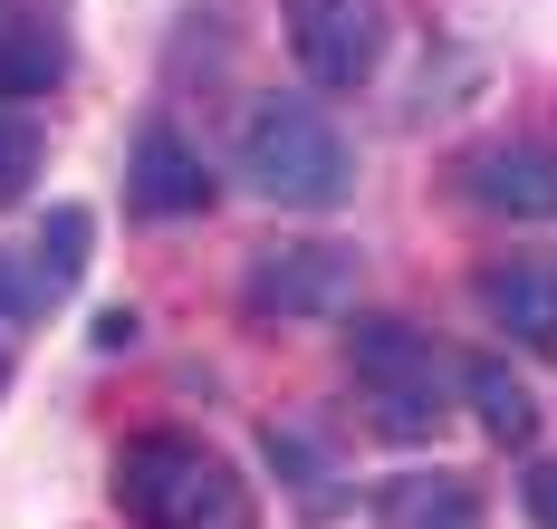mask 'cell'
Returning a JSON list of instances; mask_svg holds the SVG:
<instances>
[{
  "instance_id": "cell-10",
  "label": "cell",
  "mask_w": 557,
  "mask_h": 529,
  "mask_svg": "<svg viewBox=\"0 0 557 529\" xmlns=\"http://www.w3.org/2000/svg\"><path fill=\"white\" fill-rule=\"evenodd\" d=\"M58 77H67V29H58L49 10H10L0 0V107L49 97Z\"/></svg>"
},
{
  "instance_id": "cell-5",
  "label": "cell",
  "mask_w": 557,
  "mask_h": 529,
  "mask_svg": "<svg viewBox=\"0 0 557 529\" xmlns=\"http://www.w3.org/2000/svg\"><path fill=\"white\" fill-rule=\"evenodd\" d=\"M250 318H327L356 298V250L336 241H278V250H250Z\"/></svg>"
},
{
  "instance_id": "cell-11",
  "label": "cell",
  "mask_w": 557,
  "mask_h": 529,
  "mask_svg": "<svg viewBox=\"0 0 557 529\" xmlns=\"http://www.w3.org/2000/svg\"><path fill=\"white\" fill-rule=\"evenodd\" d=\"M461 395H471V414H481V433H491V443H529V433H539V395L509 376L500 356L461 366Z\"/></svg>"
},
{
  "instance_id": "cell-16",
  "label": "cell",
  "mask_w": 557,
  "mask_h": 529,
  "mask_svg": "<svg viewBox=\"0 0 557 529\" xmlns=\"http://www.w3.org/2000/svg\"><path fill=\"white\" fill-rule=\"evenodd\" d=\"M135 337H145V318H135V308H97V347H135Z\"/></svg>"
},
{
  "instance_id": "cell-17",
  "label": "cell",
  "mask_w": 557,
  "mask_h": 529,
  "mask_svg": "<svg viewBox=\"0 0 557 529\" xmlns=\"http://www.w3.org/2000/svg\"><path fill=\"white\" fill-rule=\"evenodd\" d=\"M0 385H10V356H0Z\"/></svg>"
},
{
  "instance_id": "cell-3",
  "label": "cell",
  "mask_w": 557,
  "mask_h": 529,
  "mask_svg": "<svg viewBox=\"0 0 557 529\" xmlns=\"http://www.w3.org/2000/svg\"><path fill=\"white\" fill-rule=\"evenodd\" d=\"M346 366H356V385L375 405V433L423 443L443 423V356H433V337L413 318H356L346 328Z\"/></svg>"
},
{
  "instance_id": "cell-15",
  "label": "cell",
  "mask_w": 557,
  "mask_h": 529,
  "mask_svg": "<svg viewBox=\"0 0 557 529\" xmlns=\"http://www.w3.org/2000/svg\"><path fill=\"white\" fill-rule=\"evenodd\" d=\"M519 501H529L539 529H557V463H529V491H519Z\"/></svg>"
},
{
  "instance_id": "cell-13",
  "label": "cell",
  "mask_w": 557,
  "mask_h": 529,
  "mask_svg": "<svg viewBox=\"0 0 557 529\" xmlns=\"http://www.w3.org/2000/svg\"><path fill=\"white\" fill-rule=\"evenodd\" d=\"M39 164H49V135H39V116H20V107H0V212L39 183Z\"/></svg>"
},
{
  "instance_id": "cell-1",
  "label": "cell",
  "mask_w": 557,
  "mask_h": 529,
  "mask_svg": "<svg viewBox=\"0 0 557 529\" xmlns=\"http://www.w3.org/2000/svg\"><path fill=\"white\" fill-rule=\"evenodd\" d=\"M240 183L278 202V212H336L346 193H356V155H346V135H336L327 107H308V97H260L250 116H240Z\"/></svg>"
},
{
  "instance_id": "cell-4",
  "label": "cell",
  "mask_w": 557,
  "mask_h": 529,
  "mask_svg": "<svg viewBox=\"0 0 557 529\" xmlns=\"http://www.w3.org/2000/svg\"><path fill=\"white\" fill-rule=\"evenodd\" d=\"M288 49L327 97L366 87L385 67V0H288Z\"/></svg>"
},
{
  "instance_id": "cell-2",
  "label": "cell",
  "mask_w": 557,
  "mask_h": 529,
  "mask_svg": "<svg viewBox=\"0 0 557 529\" xmlns=\"http://www.w3.org/2000/svg\"><path fill=\"white\" fill-rule=\"evenodd\" d=\"M115 510L135 529H260L240 471L193 433H145L115 453Z\"/></svg>"
},
{
  "instance_id": "cell-14",
  "label": "cell",
  "mask_w": 557,
  "mask_h": 529,
  "mask_svg": "<svg viewBox=\"0 0 557 529\" xmlns=\"http://www.w3.org/2000/svg\"><path fill=\"white\" fill-rule=\"evenodd\" d=\"M87 241H97V212H87V202H58L49 222H39V241H29V250L49 260L67 290H77V270H87Z\"/></svg>"
},
{
  "instance_id": "cell-9",
  "label": "cell",
  "mask_w": 557,
  "mask_h": 529,
  "mask_svg": "<svg viewBox=\"0 0 557 529\" xmlns=\"http://www.w3.org/2000/svg\"><path fill=\"white\" fill-rule=\"evenodd\" d=\"M375 529H481L471 471H394L375 481Z\"/></svg>"
},
{
  "instance_id": "cell-7",
  "label": "cell",
  "mask_w": 557,
  "mask_h": 529,
  "mask_svg": "<svg viewBox=\"0 0 557 529\" xmlns=\"http://www.w3.org/2000/svg\"><path fill=\"white\" fill-rule=\"evenodd\" d=\"M125 202H135L145 222H193V212H212V164L183 145L173 116H154L135 135V155H125Z\"/></svg>"
},
{
  "instance_id": "cell-12",
  "label": "cell",
  "mask_w": 557,
  "mask_h": 529,
  "mask_svg": "<svg viewBox=\"0 0 557 529\" xmlns=\"http://www.w3.org/2000/svg\"><path fill=\"white\" fill-rule=\"evenodd\" d=\"M67 280H58L39 250H0V328H29V318H49Z\"/></svg>"
},
{
  "instance_id": "cell-8",
  "label": "cell",
  "mask_w": 557,
  "mask_h": 529,
  "mask_svg": "<svg viewBox=\"0 0 557 529\" xmlns=\"http://www.w3.org/2000/svg\"><path fill=\"white\" fill-rule=\"evenodd\" d=\"M471 298H481V318L500 328L509 347L557 356V260H539V250H519V260H491V270L471 280Z\"/></svg>"
},
{
  "instance_id": "cell-6",
  "label": "cell",
  "mask_w": 557,
  "mask_h": 529,
  "mask_svg": "<svg viewBox=\"0 0 557 529\" xmlns=\"http://www.w3.org/2000/svg\"><path fill=\"white\" fill-rule=\"evenodd\" d=\"M451 174H461V193L481 212H500V222H557V145H539V135H491Z\"/></svg>"
}]
</instances>
